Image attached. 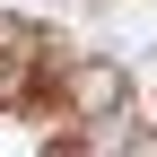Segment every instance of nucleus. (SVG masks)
<instances>
[{
  "mask_svg": "<svg viewBox=\"0 0 157 157\" xmlns=\"http://www.w3.org/2000/svg\"><path fill=\"white\" fill-rule=\"evenodd\" d=\"M44 70H52L44 26H26V17H0V105H35Z\"/></svg>",
  "mask_w": 157,
  "mask_h": 157,
  "instance_id": "1",
  "label": "nucleus"
},
{
  "mask_svg": "<svg viewBox=\"0 0 157 157\" xmlns=\"http://www.w3.org/2000/svg\"><path fill=\"white\" fill-rule=\"evenodd\" d=\"M122 96H131V78L113 70V61H70V87H61L70 122H113V113H122Z\"/></svg>",
  "mask_w": 157,
  "mask_h": 157,
  "instance_id": "2",
  "label": "nucleus"
}]
</instances>
